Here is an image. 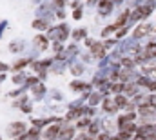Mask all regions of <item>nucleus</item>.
<instances>
[{"label": "nucleus", "mask_w": 156, "mask_h": 140, "mask_svg": "<svg viewBox=\"0 0 156 140\" xmlns=\"http://www.w3.org/2000/svg\"><path fill=\"white\" fill-rule=\"evenodd\" d=\"M149 31H151V26H149V24H142L140 28H136V29H134V36H136V38H140V36H144L145 33H149Z\"/></svg>", "instance_id": "obj_1"}, {"label": "nucleus", "mask_w": 156, "mask_h": 140, "mask_svg": "<svg viewBox=\"0 0 156 140\" xmlns=\"http://www.w3.org/2000/svg\"><path fill=\"white\" fill-rule=\"evenodd\" d=\"M111 7H113V2L111 0H102V4H100V11L102 13H109Z\"/></svg>", "instance_id": "obj_2"}, {"label": "nucleus", "mask_w": 156, "mask_h": 140, "mask_svg": "<svg viewBox=\"0 0 156 140\" xmlns=\"http://www.w3.org/2000/svg\"><path fill=\"white\" fill-rule=\"evenodd\" d=\"M147 15H149V7L144 6V7H140V11H136L133 17H134V18H142V17H147Z\"/></svg>", "instance_id": "obj_3"}, {"label": "nucleus", "mask_w": 156, "mask_h": 140, "mask_svg": "<svg viewBox=\"0 0 156 140\" xmlns=\"http://www.w3.org/2000/svg\"><path fill=\"white\" fill-rule=\"evenodd\" d=\"M102 53H104V46H94V55L102 57Z\"/></svg>", "instance_id": "obj_4"}, {"label": "nucleus", "mask_w": 156, "mask_h": 140, "mask_svg": "<svg viewBox=\"0 0 156 140\" xmlns=\"http://www.w3.org/2000/svg\"><path fill=\"white\" fill-rule=\"evenodd\" d=\"M15 126H16V127H13V129H11V133H13V135H15V133H18V131H20V133L24 131V126H22V124H15Z\"/></svg>", "instance_id": "obj_5"}, {"label": "nucleus", "mask_w": 156, "mask_h": 140, "mask_svg": "<svg viewBox=\"0 0 156 140\" xmlns=\"http://www.w3.org/2000/svg\"><path fill=\"white\" fill-rule=\"evenodd\" d=\"M147 51H149V55H151V57H156V46H154V44H153V46H149V47H147Z\"/></svg>", "instance_id": "obj_6"}, {"label": "nucleus", "mask_w": 156, "mask_h": 140, "mask_svg": "<svg viewBox=\"0 0 156 140\" xmlns=\"http://www.w3.org/2000/svg\"><path fill=\"white\" fill-rule=\"evenodd\" d=\"M38 44H40V46H42V47L45 46V40H44V36H38Z\"/></svg>", "instance_id": "obj_7"}]
</instances>
